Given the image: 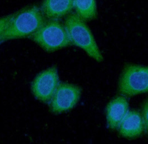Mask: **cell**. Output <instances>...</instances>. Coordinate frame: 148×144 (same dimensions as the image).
Instances as JSON below:
<instances>
[{
	"label": "cell",
	"mask_w": 148,
	"mask_h": 144,
	"mask_svg": "<svg viewBox=\"0 0 148 144\" xmlns=\"http://www.w3.org/2000/svg\"><path fill=\"white\" fill-rule=\"evenodd\" d=\"M74 8V0H44L41 10L46 19L59 20Z\"/></svg>",
	"instance_id": "cell-9"
},
{
	"label": "cell",
	"mask_w": 148,
	"mask_h": 144,
	"mask_svg": "<svg viewBox=\"0 0 148 144\" xmlns=\"http://www.w3.org/2000/svg\"><path fill=\"white\" fill-rule=\"evenodd\" d=\"M76 14L84 21L95 18L97 16L95 0H74Z\"/></svg>",
	"instance_id": "cell-10"
},
{
	"label": "cell",
	"mask_w": 148,
	"mask_h": 144,
	"mask_svg": "<svg viewBox=\"0 0 148 144\" xmlns=\"http://www.w3.org/2000/svg\"><path fill=\"white\" fill-rule=\"evenodd\" d=\"M141 114L144 124V131L148 135V101L143 104Z\"/></svg>",
	"instance_id": "cell-11"
},
{
	"label": "cell",
	"mask_w": 148,
	"mask_h": 144,
	"mask_svg": "<svg viewBox=\"0 0 148 144\" xmlns=\"http://www.w3.org/2000/svg\"><path fill=\"white\" fill-rule=\"evenodd\" d=\"M82 89L80 87L67 83H60L49 102L51 111L60 114L70 110L80 99Z\"/></svg>",
	"instance_id": "cell-6"
},
{
	"label": "cell",
	"mask_w": 148,
	"mask_h": 144,
	"mask_svg": "<svg viewBox=\"0 0 148 144\" xmlns=\"http://www.w3.org/2000/svg\"><path fill=\"white\" fill-rule=\"evenodd\" d=\"M129 108L128 101L123 95L115 97L108 103L106 108V116L108 125L110 129H118L129 112Z\"/></svg>",
	"instance_id": "cell-7"
},
{
	"label": "cell",
	"mask_w": 148,
	"mask_h": 144,
	"mask_svg": "<svg viewBox=\"0 0 148 144\" xmlns=\"http://www.w3.org/2000/svg\"><path fill=\"white\" fill-rule=\"evenodd\" d=\"M118 90L127 97L148 93V66L126 65L119 79Z\"/></svg>",
	"instance_id": "cell-4"
},
{
	"label": "cell",
	"mask_w": 148,
	"mask_h": 144,
	"mask_svg": "<svg viewBox=\"0 0 148 144\" xmlns=\"http://www.w3.org/2000/svg\"><path fill=\"white\" fill-rule=\"evenodd\" d=\"M119 134L127 139L140 137L144 131L141 114L136 110L129 111L118 128Z\"/></svg>",
	"instance_id": "cell-8"
},
{
	"label": "cell",
	"mask_w": 148,
	"mask_h": 144,
	"mask_svg": "<svg viewBox=\"0 0 148 144\" xmlns=\"http://www.w3.org/2000/svg\"><path fill=\"white\" fill-rule=\"evenodd\" d=\"M64 26L72 44L83 50L97 62L103 60L93 35L84 20L75 13L69 14L65 20Z\"/></svg>",
	"instance_id": "cell-2"
},
{
	"label": "cell",
	"mask_w": 148,
	"mask_h": 144,
	"mask_svg": "<svg viewBox=\"0 0 148 144\" xmlns=\"http://www.w3.org/2000/svg\"><path fill=\"white\" fill-rule=\"evenodd\" d=\"M29 38L47 52H55L72 44L64 24L59 20L47 19Z\"/></svg>",
	"instance_id": "cell-3"
},
{
	"label": "cell",
	"mask_w": 148,
	"mask_h": 144,
	"mask_svg": "<svg viewBox=\"0 0 148 144\" xmlns=\"http://www.w3.org/2000/svg\"><path fill=\"white\" fill-rule=\"evenodd\" d=\"M12 16V14H10L0 18V43L2 42L1 39L3 32L8 25V22L10 21V19L11 18Z\"/></svg>",
	"instance_id": "cell-12"
},
{
	"label": "cell",
	"mask_w": 148,
	"mask_h": 144,
	"mask_svg": "<svg viewBox=\"0 0 148 144\" xmlns=\"http://www.w3.org/2000/svg\"><path fill=\"white\" fill-rule=\"evenodd\" d=\"M57 68L51 67L40 73L31 84L32 92L38 101L49 103L60 84Z\"/></svg>",
	"instance_id": "cell-5"
},
{
	"label": "cell",
	"mask_w": 148,
	"mask_h": 144,
	"mask_svg": "<svg viewBox=\"0 0 148 144\" xmlns=\"http://www.w3.org/2000/svg\"><path fill=\"white\" fill-rule=\"evenodd\" d=\"M46 18L36 6L26 7L12 14L2 36V42L30 38L41 27Z\"/></svg>",
	"instance_id": "cell-1"
}]
</instances>
